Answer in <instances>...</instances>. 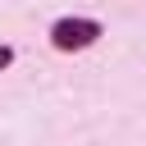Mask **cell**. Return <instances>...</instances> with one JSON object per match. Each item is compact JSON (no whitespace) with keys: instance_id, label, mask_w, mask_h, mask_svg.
Returning <instances> with one entry per match:
<instances>
[{"instance_id":"cell-2","label":"cell","mask_w":146,"mask_h":146,"mask_svg":"<svg viewBox=\"0 0 146 146\" xmlns=\"http://www.w3.org/2000/svg\"><path fill=\"white\" fill-rule=\"evenodd\" d=\"M9 59H14V55H9V50H5V46H0V68H5V64H9Z\"/></svg>"},{"instance_id":"cell-1","label":"cell","mask_w":146,"mask_h":146,"mask_svg":"<svg viewBox=\"0 0 146 146\" xmlns=\"http://www.w3.org/2000/svg\"><path fill=\"white\" fill-rule=\"evenodd\" d=\"M55 46L59 50H82V46H91L96 36H100V27L91 23V18H64V23H55Z\"/></svg>"}]
</instances>
